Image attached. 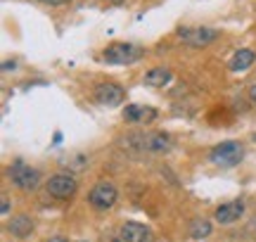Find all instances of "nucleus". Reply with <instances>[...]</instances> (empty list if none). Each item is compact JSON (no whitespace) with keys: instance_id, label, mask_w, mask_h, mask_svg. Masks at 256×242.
Returning <instances> with one entry per match:
<instances>
[{"instance_id":"obj_20","label":"nucleus","mask_w":256,"mask_h":242,"mask_svg":"<svg viewBox=\"0 0 256 242\" xmlns=\"http://www.w3.org/2000/svg\"><path fill=\"white\" fill-rule=\"evenodd\" d=\"M2 69H5V72H8V69H14V62H5V64H2Z\"/></svg>"},{"instance_id":"obj_1","label":"nucleus","mask_w":256,"mask_h":242,"mask_svg":"<svg viewBox=\"0 0 256 242\" xmlns=\"http://www.w3.org/2000/svg\"><path fill=\"white\" fill-rule=\"evenodd\" d=\"M244 157V148H242V142L238 140H226V142H220L216 148L211 150L209 159L216 164V166H238L240 162Z\"/></svg>"},{"instance_id":"obj_17","label":"nucleus","mask_w":256,"mask_h":242,"mask_svg":"<svg viewBox=\"0 0 256 242\" xmlns=\"http://www.w3.org/2000/svg\"><path fill=\"white\" fill-rule=\"evenodd\" d=\"M0 212H2V216L10 214V202H8V197L5 195H2V206H0Z\"/></svg>"},{"instance_id":"obj_6","label":"nucleus","mask_w":256,"mask_h":242,"mask_svg":"<svg viewBox=\"0 0 256 242\" xmlns=\"http://www.w3.org/2000/svg\"><path fill=\"white\" fill-rule=\"evenodd\" d=\"M178 36L183 38L190 48H206L211 40H216L218 31L206 26H180L178 28Z\"/></svg>"},{"instance_id":"obj_2","label":"nucleus","mask_w":256,"mask_h":242,"mask_svg":"<svg viewBox=\"0 0 256 242\" xmlns=\"http://www.w3.org/2000/svg\"><path fill=\"white\" fill-rule=\"evenodd\" d=\"M128 148H136V150H147V152H166L171 148V138L166 133H133L124 138Z\"/></svg>"},{"instance_id":"obj_10","label":"nucleus","mask_w":256,"mask_h":242,"mask_svg":"<svg viewBox=\"0 0 256 242\" xmlns=\"http://www.w3.org/2000/svg\"><path fill=\"white\" fill-rule=\"evenodd\" d=\"M242 214H244V202H242V200H232V202L220 204L214 216H216V221H218V224L228 226V224H235Z\"/></svg>"},{"instance_id":"obj_5","label":"nucleus","mask_w":256,"mask_h":242,"mask_svg":"<svg viewBox=\"0 0 256 242\" xmlns=\"http://www.w3.org/2000/svg\"><path fill=\"white\" fill-rule=\"evenodd\" d=\"M48 192L57 200H69V197L78 190V180L72 174H55V176L48 178Z\"/></svg>"},{"instance_id":"obj_21","label":"nucleus","mask_w":256,"mask_h":242,"mask_svg":"<svg viewBox=\"0 0 256 242\" xmlns=\"http://www.w3.org/2000/svg\"><path fill=\"white\" fill-rule=\"evenodd\" d=\"M48 242H66V240H64V238H60V235H57V238H50V240H48Z\"/></svg>"},{"instance_id":"obj_18","label":"nucleus","mask_w":256,"mask_h":242,"mask_svg":"<svg viewBox=\"0 0 256 242\" xmlns=\"http://www.w3.org/2000/svg\"><path fill=\"white\" fill-rule=\"evenodd\" d=\"M38 2H43V5H64L69 0H38Z\"/></svg>"},{"instance_id":"obj_7","label":"nucleus","mask_w":256,"mask_h":242,"mask_svg":"<svg viewBox=\"0 0 256 242\" xmlns=\"http://www.w3.org/2000/svg\"><path fill=\"white\" fill-rule=\"evenodd\" d=\"M10 180L17 188H22V190H34L40 183V174H38L36 168L26 166L24 162H17L14 166L10 168Z\"/></svg>"},{"instance_id":"obj_4","label":"nucleus","mask_w":256,"mask_h":242,"mask_svg":"<svg viewBox=\"0 0 256 242\" xmlns=\"http://www.w3.org/2000/svg\"><path fill=\"white\" fill-rule=\"evenodd\" d=\"M116 200H119V190H116L114 183H110V180H100V183L90 190V195H88V202H90L95 209H112V206L116 204Z\"/></svg>"},{"instance_id":"obj_9","label":"nucleus","mask_w":256,"mask_h":242,"mask_svg":"<svg viewBox=\"0 0 256 242\" xmlns=\"http://www.w3.org/2000/svg\"><path fill=\"white\" fill-rule=\"evenodd\" d=\"M121 242H152V230L145 228L142 224H136V221H126V224L119 228Z\"/></svg>"},{"instance_id":"obj_14","label":"nucleus","mask_w":256,"mask_h":242,"mask_svg":"<svg viewBox=\"0 0 256 242\" xmlns=\"http://www.w3.org/2000/svg\"><path fill=\"white\" fill-rule=\"evenodd\" d=\"M254 62H256V55L252 50H240V52H235L232 60H230V69H232V72H244V69H249Z\"/></svg>"},{"instance_id":"obj_19","label":"nucleus","mask_w":256,"mask_h":242,"mask_svg":"<svg viewBox=\"0 0 256 242\" xmlns=\"http://www.w3.org/2000/svg\"><path fill=\"white\" fill-rule=\"evenodd\" d=\"M249 100H252V102H256V81L249 86Z\"/></svg>"},{"instance_id":"obj_15","label":"nucleus","mask_w":256,"mask_h":242,"mask_svg":"<svg viewBox=\"0 0 256 242\" xmlns=\"http://www.w3.org/2000/svg\"><path fill=\"white\" fill-rule=\"evenodd\" d=\"M190 235L194 240H202V238H209L211 235V224L206 218H194L190 224Z\"/></svg>"},{"instance_id":"obj_8","label":"nucleus","mask_w":256,"mask_h":242,"mask_svg":"<svg viewBox=\"0 0 256 242\" xmlns=\"http://www.w3.org/2000/svg\"><path fill=\"white\" fill-rule=\"evenodd\" d=\"M95 102L104 107H116L124 102V88L116 84H100L95 88Z\"/></svg>"},{"instance_id":"obj_13","label":"nucleus","mask_w":256,"mask_h":242,"mask_svg":"<svg viewBox=\"0 0 256 242\" xmlns=\"http://www.w3.org/2000/svg\"><path fill=\"white\" fill-rule=\"evenodd\" d=\"M8 230L14 235V238H28V235L34 233V221H31L28 216H24V214L14 216V218L8 224Z\"/></svg>"},{"instance_id":"obj_12","label":"nucleus","mask_w":256,"mask_h":242,"mask_svg":"<svg viewBox=\"0 0 256 242\" xmlns=\"http://www.w3.org/2000/svg\"><path fill=\"white\" fill-rule=\"evenodd\" d=\"M171 78H174V74H171L168 66H154V69H150V72L145 74L142 84L152 86V88H162V86H166Z\"/></svg>"},{"instance_id":"obj_16","label":"nucleus","mask_w":256,"mask_h":242,"mask_svg":"<svg viewBox=\"0 0 256 242\" xmlns=\"http://www.w3.org/2000/svg\"><path fill=\"white\" fill-rule=\"evenodd\" d=\"M100 242H121V235H114V233H104L100 238Z\"/></svg>"},{"instance_id":"obj_11","label":"nucleus","mask_w":256,"mask_h":242,"mask_svg":"<svg viewBox=\"0 0 256 242\" xmlns=\"http://www.w3.org/2000/svg\"><path fill=\"white\" fill-rule=\"evenodd\" d=\"M124 119L128 124H150L156 119V112L152 107H142V104H128L124 110Z\"/></svg>"},{"instance_id":"obj_3","label":"nucleus","mask_w":256,"mask_h":242,"mask_svg":"<svg viewBox=\"0 0 256 242\" xmlns=\"http://www.w3.org/2000/svg\"><path fill=\"white\" fill-rule=\"evenodd\" d=\"M104 62L107 64H116V66H124V64H133L136 60L142 57V48L133 46V43H114L104 50Z\"/></svg>"}]
</instances>
